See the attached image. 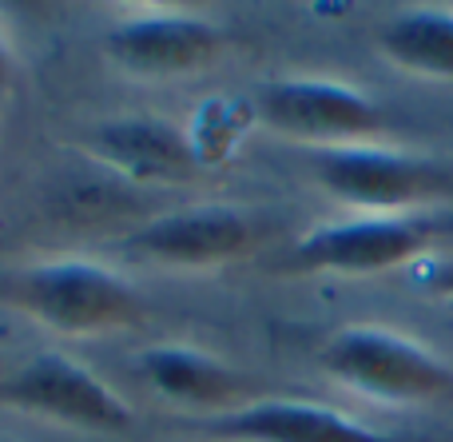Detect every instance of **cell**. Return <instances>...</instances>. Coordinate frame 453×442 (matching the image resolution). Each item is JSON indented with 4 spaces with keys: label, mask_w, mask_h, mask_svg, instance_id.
<instances>
[{
    "label": "cell",
    "mask_w": 453,
    "mask_h": 442,
    "mask_svg": "<svg viewBox=\"0 0 453 442\" xmlns=\"http://www.w3.org/2000/svg\"><path fill=\"white\" fill-rule=\"evenodd\" d=\"M378 48L402 72L453 80V4H410L378 32Z\"/></svg>",
    "instance_id": "11"
},
{
    "label": "cell",
    "mask_w": 453,
    "mask_h": 442,
    "mask_svg": "<svg viewBox=\"0 0 453 442\" xmlns=\"http://www.w3.org/2000/svg\"><path fill=\"white\" fill-rule=\"evenodd\" d=\"M311 172L326 196L362 215H414L422 204L453 191V172L438 159L382 143L319 148L311 156Z\"/></svg>",
    "instance_id": "2"
},
{
    "label": "cell",
    "mask_w": 453,
    "mask_h": 442,
    "mask_svg": "<svg viewBox=\"0 0 453 442\" xmlns=\"http://www.w3.org/2000/svg\"><path fill=\"white\" fill-rule=\"evenodd\" d=\"M319 367L378 403H430L453 387V367L414 335L390 327H342L319 351Z\"/></svg>",
    "instance_id": "1"
},
{
    "label": "cell",
    "mask_w": 453,
    "mask_h": 442,
    "mask_svg": "<svg viewBox=\"0 0 453 442\" xmlns=\"http://www.w3.org/2000/svg\"><path fill=\"white\" fill-rule=\"evenodd\" d=\"M20 303L40 323L68 335L119 331V327H135L143 319L140 291L124 283L116 271L84 260L40 263V268L24 271Z\"/></svg>",
    "instance_id": "3"
},
{
    "label": "cell",
    "mask_w": 453,
    "mask_h": 442,
    "mask_svg": "<svg viewBox=\"0 0 453 442\" xmlns=\"http://www.w3.org/2000/svg\"><path fill=\"white\" fill-rule=\"evenodd\" d=\"M140 371L167 403L226 407L239 399V375L215 355L191 347H151L140 355Z\"/></svg>",
    "instance_id": "12"
},
{
    "label": "cell",
    "mask_w": 453,
    "mask_h": 442,
    "mask_svg": "<svg viewBox=\"0 0 453 442\" xmlns=\"http://www.w3.org/2000/svg\"><path fill=\"white\" fill-rule=\"evenodd\" d=\"M0 442H4V438H0Z\"/></svg>",
    "instance_id": "15"
},
{
    "label": "cell",
    "mask_w": 453,
    "mask_h": 442,
    "mask_svg": "<svg viewBox=\"0 0 453 442\" xmlns=\"http://www.w3.org/2000/svg\"><path fill=\"white\" fill-rule=\"evenodd\" d=\"M108 52L124 68L148 76L196 72L223 52V32L191 12H143L127 16L108 32Z\"/></svg>",
    "instance_id": "7"
},
{
    "label": "cell",
    "mask_w": 453,
    "mask_h": 442,
    "mask_svg": "<svg viewBox=\"0 0 453 442\" xmlns=\"http://www.w3.org/2000/svg\"><path fill=\"white\" fill-rule=\"evenodd\" d=\"M430 295H438L441 303H449L453 307V260L438 263V268L430 271Z\"/></svg>",
    "instance_id": "13"
},
{
    "label": "cell",
    "mask_w": 453,
    "mask_h": 442,
    "mask_svg": "<svg viewBox=\"0 0 453 442\" xmlns=\"http://www.w3.org/2000/svg\"><path fill=\"white\" fill-rule=\"evenodd\" d=\"M438 223L430 215H354L342 223H322L306 231L290 252L298 271H338V275H374L418 260L430 247Z\"/></svg>",
    "instance_id": "5"
},
{
    "label": "cell",
    "mask_w": 453,
    "mask_h": 442,
    "mask_svg": "<svg viewBox=\"0 0 453 442\" xmlns=\"http://www.w3.org/2000/svg\"><path fill=\"white\" fill-rule=\"evenodd\" d=\"M0 399L20 411L44 415L56 423H72L84 430H104V435H119L132 427V407L100 383L88 367L72 363L64 355H40L28 367L12 375L0 387Z\"/></svg>",
    "instance_id": "6"
},
{
    "label": "cell",
    "mask_w": 453,
    "mask_h": 442,
    "mask_svg": "<svg viewBox=\"0 0 453 442\" xmlns=\"http://www.w3.org/2000/svg\"><path fill=\"white\" fill-rule=\"evenodd\" d=\"M215 430L239 442H410L322 403H298V399H263L239 407L234 415H223Z\"/></svg>",
    "instance_id": "9"
},
{
    "label": "cell",
    "mask_w": 453,
    "mask_h": 442,
    "mask_svg": "<svg viewBox=\"0 0 453 442\" xmlns=\"http://www.w3.org/2000/svg\"><path fill=\"white\" fill-rule=\"evenodd\" d=\"M92 148L96 156L108 159L119 175L135 183H175L196 172V148L188 143V136L148 116L111 120V124L96 128Z\"/></svg>",
    "instance_id": "10"
},
{
    "label": "cell",
    "mask_w": 453,
    "mask_h": 442,
    "mask_svg": "<svg viewBox=\"0 0 453 442\" xmlns=\"http://www.w3.org/2000/svg\"><path fill=\"white\" fill-rule=\"evenodd\" d=\"M258 116L266 128L319 148L374 143L386 132V112L366 92L338 80H274L258 92Z\"/></svg>",
    "instance_id": "4"
},
{
    "label": "cell",
    "mask_w": 453,
    "mask_h": 442,
    "mask_svg": "<svg viewBox=\"0 0 453 442\" xmlns=\"http://www.w3.org/2000/svg\"><path fill=\"white\" fill-rule=\"evenodd\" d=\"M255 244V223L234 207H183L140 228L127 247L175 268H211L239 260Z\"/></svg>",
    "instance_id": "8"
},
{
    "label": "cell",
    "mask_w": 453,
    "mask_h": 442,
    "mask_svg": "<svg viewBox=\"0 0 453 442\" xmlns=\"http://www.w3.org/2000/svg\"><path fill=\"white\" fill-rule=\"evenodd\" d=\"M8 76H12V56H8V44L0 40V88L8 84Z\"/></svg>",
    "instance_id": "14"
}]
</instances>
